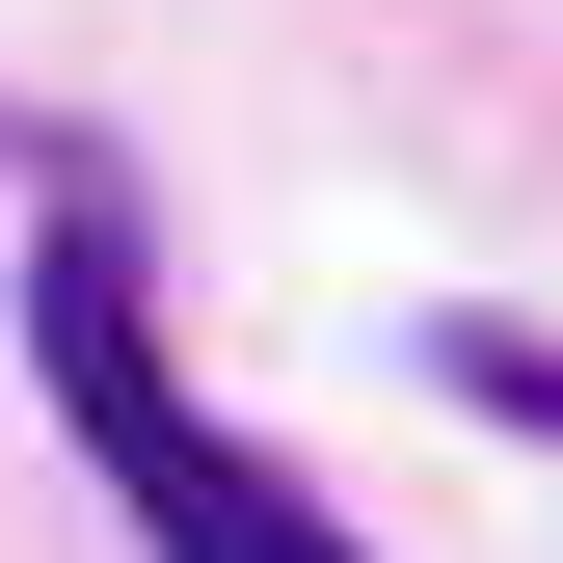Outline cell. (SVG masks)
Here are the masks:
<instances>
[{
    "label": "cell",
    "instance_id": "obj_1",
    "mask_svg": "<svg viewBox=\"0 0 563 563\" xmlns=\"http://www.w3.org/2000/svg\"><path fill=\"white\" fill-rule=\"evenodd\" d=\"M27 376H54L81 483H108V510L162 537V563H376V537H349L322 483L268 456V430H216V402H188L162 296H134V216H108L81 162H54V216H27Z\"/></svg>",
    "mask_w": 563,
    "mask_h": 563
},
{
    "label": "cell",
    "instance_id": "obj_2",
    "mask_svg": "<svg viewBox=\"0 0 563 563\" xmlns=\"http://www.w3.org/2000/svg\"><path fill=\"white\" fill-rule=\"evenodd\" d=\"M430 402H483V430L563 456V322H483V296H456V322H430Z\"/></svg>",
    "mask_w": 563,
    "mask_h": 563
}]
</instances>
